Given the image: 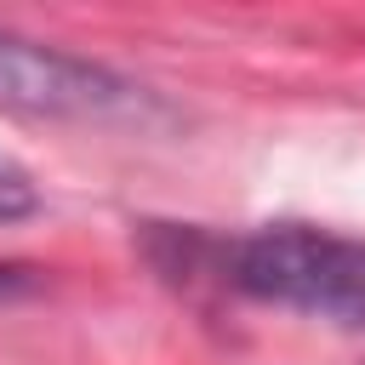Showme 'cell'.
Instances as JSON below:
<instances>
[{
	"instance_id": "3957f363",
	"label": "cell",
	"mask_w": 365,
	"mask_h": 365,
	"mask_svg": "<svg viewBox=\"0 0 365 365\" xmlns=\"http://www.w3.org/2000/svg\"><path fill=\"white\" fill-rule=\"evenodd\" d=\"M40 211V188L29 177V165H17L11 154H0V228L6 222H23Z\"/></svg>"
},
{
	"instance_id": "7a4b0ae2",
	"label": "cell",
	"mask_w": 365,
	"mask_h": 365,
	"mask_svg": "<svg viewBox=\"0 0 365 365\" xmlns=\"http://www.w3.org/2000/svg\"><path fill=\"white\" fill-rule=\"evenodd\" d=\"M0 114L29 120H154L160 97L108 63L0 29Z\"/></svg>"
},
{
	"instance_id": "6da1fadb",
	"label": "cell",
	"mask_w": 365,
	"mask_h": 365,
	"mask_svg": "<svg viewBox=\"0 0 365 365\" xmlns=\"http://www.w3.org/2000/svg\"><path fill=\"white\" fill-rule=\"evenodd\" d=\"M148 257L171 279H211L262 308L308 314L342 331H365V234L325 222H257L240 234H205L194 222H154Z\"/></svg>"
}]
</instances>
